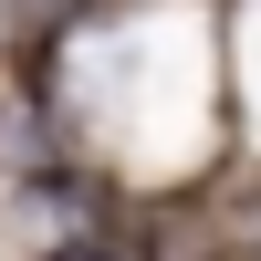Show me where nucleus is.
<instances>
[{
  "instance_id": "obj_1",
  "label": "nucleus",
  "mask_w": 261,
  "mask_h": 261,
  "mask_svg": "<svg viewBox=\"0 0 261 261\" xmlns=\"http://www.w3.org/2000/svg\"><path fill=\"white\" fill-rule=\"evenodd\" d=\"M21 220L42 230V251H105V209L84 199L73 178H32V199H21Z\"/></svg>"
},
{
  "instance_id": "obj_2",
  "label": "nucleus",
  "mask_w": 261,
  "mask_h": 261,
  "mask_svg": "<svg viewBox=\"0 0 261 261\" xmlns=\"http://www.w3.org/2000/svg\"><path fill=\"white\" fill-rule=\"evenodd\" d=\"M42 261H115V251H42Z\"/></svg>"
}]
</instances>
